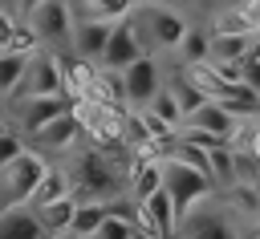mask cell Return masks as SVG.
Here are the masks:
<instances>
[{
    "instance_id": "cell-25",
    "label": "cell",
    "mask_w": 260,
    "mask_h": 239,
    "mask_svg": "<svg viewBox=\"0 0 260 239\" xmlns=\"http://www.w3.org/2000/svg\"><path fill=\"white\" fill-rule=\"evenodd\" d=\"M130 4L134 0H85V8H89L93 20H122L130 12Z\"/></svg>"
},
{
    "instance_id": "cell-34",
    "label": "cell",
    "mask_w": 260,
    "mask_h": 239,
    "mask_svg": "<svg viewBox=\"0 0 260 239\" xmlns=\"http://www.w3.org/2000/svg\"><path fill=\"white\" fill-rule=\"evenodd\" d=\"M0 49H4V45H0Z\"/></svg>"
},
{
    "instance_id": "cell-6",
    "label": "cell",
    "mask_w": 260,
    "mask_h": 239,
    "mask_svg": "<svg viewBox=\"0 0 260 239\" xmlns=\"http://www.w3.org/2000/svg\"><path fill=\"white\" fill-rule=\"evenodd\" d=\"M134 57H142V36H138V20H130V16H122V20H114V28H110V41H106V53H102V69L106 73H122Z\"/></svg>"
},
{
    "instance_id": "cell-13",
    "label": "cell",
    "mask_w": 260,
    "mask_h": 239,
    "mask_svg": "<svg viewBox=\"0 0 260 239\" xmlns=\"http://www.w3.org/2000/svg\"><path fill=\"white\" fill-rule=\"evenodd\" d=\"M179 219H183V231H179L183 239H240L232 231V223L215 211H187Z\"/></svg>"
},
{
    "instance_id": "cell-12",
    "label": "cell",
    "mask_w": 260,
    "mask_h": 239,
    "mask_svg": "<svg viewBox=\"0 0 260 239\" xmlns=\"http://www.w3.org/2000/svg\"><path fill=\"white\" fill-rule=\"evenodd\" d=\"M0 239H49L37 211L28 203H16V207H4L0 211Z\"/></svg>"
},
{
    "instance_id": "cell-5",
    "label": "cell",
    "mask_w": 260,
    "mask_h": 239,
    "mask_svg": "<svg viewBox=\"0 0 260 239\" xmlns=\"http://www.w3.org/2000/svg\"><path fill=\"white\" fill-rule=\"evenodd\" d=\"M73 8L69 0H41L32 12H28V28L37 41H49V45H69V32H73Z\"/></svg>"
},
{
    "instance_id": "cell-20",
    "label": "cell",
    "mask_w": 260,
    "mask_h": 239,
    "mask_svg": "<svg viewBox=\"0 0 260 239\" xmlns=\"http://www.w3.org/2000/svg\"><path fill=\"white\" fill-rule=\"evenodd\" d=\"M248 36H252V32H215L207 61H240V57L248 53Z\"/></svg>"
},
{
    "instance_id": "cell-18",
    "label": "cell",
    "mask_w": 260,
    "mask_h": 239,
    "mask_svg": "<svg viewBox=\"0 0 260 239\" xmlns=\"http://www.w3.org/2000/svg\"><path fill=\"white\" fill-rule=\"evenodd\" d=\"M106 215H110V203L77 198V207H73V219H69V231H65V235H73V239H89Z\"/></svg>"
},
{
    "instance_id": "cell-3",
    "label": "cell",
    "mask_w": 260,
    "mask_h": 239,
    "mask_svg": "<svg viewBox=\"0 0 260 239\" xmlns=\"http://www.w3.org/2000/svg\"><path fill=\"white\" fill-rule=\"evenodd\" d=\"M61 89H69V85H65V69H61V61L49 57V53H28L24 73H20L16 89L8 93V101H20V97H45V93H61Z\"/></svg>"
},
{
    "instance_id": "cell-16",
    "label": "cell",
    "mask_w": 260,
    "mask_h": 239,
    "mask_svg": "<svg viewBox=\"0 0 260 239\" xmlns=\"http://www.w3.org/2000/svg\"><path fill=\"white\" fill-rule=\"evenodd\" d=\"M65 194H73V186H69V170L49 162L45 174H41V182H37L32 194H28V207H41V203H53V198H65Z\"/></svg>"
},
{
    "instance_id": "cell-15",
    "label": "cell",
    "mask_w": 260,
    "mask_h": 239,
    "mask_svg": "<svg viewBox=\"0 0 260 239\" xmlns=\"http://www.w3.org/2000/svg\"><path fill=\"white\" fill-rule=\"evenodd\" d=\"M162 186V162H150V158H130V174H126V198L130 203H142L150 190Z\"/></svg>"
},
{
    "instance_id": "cell-2",
    "label": "cell",
    "mask_w": 260,
    "mask_h": 239,
    "mask_svg": "<svg viewBox=\"0 0 260 239\" xmlns=\"http://www.w3.org/2000/svg\"><path fill=\"white\" fill-rule=\"evenodd\" d=\"M49 158L37 154V150H20L8 166H0V211L4 207H16V203H28L32 186L41 182Z\"/></svg>"
},
{
    "instance_id": "cell-4",
    "label": "cell",
    "mask_w": 260,
    "mask_h": 239,
    "mask_svg": "<svg viewBox=\"0 0 260 239\" xmlns=\"http://www.w3.org/2000/svg\"><path fill=\"white\" fill-rule=\"evenodd\" d=\"M162 190L171 194V203H175V211L179 215H187L207 190H211V178H203L199 170H191L187 162H179V158H167L162 162Z\"/></svg>"
},
{
    "instance_id": "cell-19",
    "label": "cell",
    "mask_w": 260,
    "mask_h": 239,
    "mask_svg": "<svg viewBox=\"0 0 260 239\" xmlns=\"http://www.w3.org/2000/svg\"><path fill=\"white\" fill-rule=\"evenodd\" d=\"M232 182H244V186H260V146H248V150H232Z\"/></svg>"
},
{
    "instance_id": "cell-31",
    "label": "cell",
    "mask_w": 260,
    "mask_h": 239,
    "mask_svg": "<svg viewBox=\"0 0 260 239\" xmlns=\"http://www.w3.org/2000/svg\"><path fill=\"white\" fill-rule=\"evenodd\" d=\"M130 239H154V235H146V231H138V227H134V231H130Z\"/></svg>"
},
{
    "instance_id": "cell-26",
    "label": "cell",
    "mask_w": 260,
    "mask_h": 239,
    "mask_svg": "<svg viewBox=\"0 0 260 239\" xmlns=\"http://www.w3.org/2000/svg\"><path fill=\"white\" fill-rule=\"evenodd\" d=\"M171 93L179 97V105H183V117H187L195 105H203V101H207V97H203V93H199V89H195L187 77H183V81H175V85H171Z\"/></svg>"
},
{
    "instance_id": "cell-11",
    "label": "cell",
    "mask_w": 260,
    "mask_h": 239,
    "mask_svg": "<svg viewBox=\"0 0 260 239\" xmlns=\"http://www.w3.org/2000/svg\"><path fill=\"white\" fill-rule=\"evenodd\" d=\"M187 126H191V130H203V134H211V138H219V142H228V146H232V138L240 134V117L228 113V109L215 105V101L195 105V109L187 113Z\"/></svg>"
},
{
    "instance_id": "cell-9",
    "label": "cell",
    "mask_w": 260,
    "mask_h": 239,
    "mask_svg": "<svg viewBox=\"0 0 260 239\" xmlns=\"http://www.w3.org/2000/svg\"><path fill=\"white\" fill-rule=\"evenodd\" d=\"M110 28H114V20H93V16L77 20V24H73V32H69V49H73V57H77V61H85V65H98V61H102V53H106Z\"/></svg>"
},
{
    "instance_id": "cell-33",
    "label": "cell",
    "mask_w": 260,
    "mask_h": 239,
    "mask_svg": "<svg viewBox=\"0 0 260 239\" xmlns=\"http://www.w3.org/2000/svg\"><path fill=\"white\" fill-rule=\"evenodd\" d=\"M53 239H73V235H53Z\"/></svg>"
},
{
    "instance_id": "cell-29",
    "label": "cell",
    "mask_w": 260,
    "mask_h": 239,
    "mask_svg": "<svg viewBox=\"0 0 260 239\" xmlns=\"http://www.w3.org/2000/svg\"><path fill=\"white\" fill-rule=\"evenodd\" d=\"M219 81H240V61H203Z\"/></svg>"
},
{
    "instance_id": "cell-8",
    "label": "cell",
    "mask_w": 260,
    "mask_h": 239,
    "mask_svg": "<svg viewBox=\"0 0 260 239\" xmlns=\"http://www.w3.org/2000/svg\"><path fill=\"white\" fill-rule=\"evenodd\" d=\"M73 93L69 89H61V93H45V97H20L16 101V130H41L45 122H53L57 113H65V109H73Z\"/></svg>"
},
{
    "instance_id": "cell-32",
    "label": "cell",
    "mask_w": 260,
    "mask_h": 239,
    "mask_svg": "<svg viewBox=\"0 0 260 239\" xmlns=\"http://www.w3.org/2000/svg\"><path fill=\"white\" fill-rule=\"evenodd\" d=\"M4 8H16V4H12V0H0V12H4Z\"/></svg>"
},
{
    "instance_id": "cell-10",
    "label": "cell",
    "mask_w": 260,
    "mask_h": 239,
    "mask_svg": "<svg viewBox=\"0 0 260 239\" xmlns=\"http://www.w3.org/2000/svg\"><path fill=\"white\" fill-rule=\"evenodd\" d=\"M118 77H122V81H118V85H122V97L134 101V105H146V101L154 97V89H158V65H154L146 53L134 57Z\"/></svg>"
},
{
    "instance_id": "cell-1",
    "label": "cell",
    "mask_w": 260,
    "mask_h": 239,
    "mask_svg": "<svg viewBox=\"0 0 260 239\" xmlns=\"http://www.w3.org/2000/svg\"><path fill=\"white\" fill-rule=\"evenodd\" d=\"M126 174H130V150L110 146H89L85 154L73 158L69 166V186L73 198H93V203H114L126 194Z\"/></svg>"
},
{
    "instance_id": "cell-22",
    "label": "cell",
    "mask_w": 260,
    "mask_h": 239,
    "mask_svg": "<svg viewBox=\"0 0 260 239\" xmlns=\"http://www.w3.org/2000/svg\"><path fill=\"white\" fill-rule=\"evenodd\" d=\"M24 61L28 53H16V49H0V97H8L24 73Z\"/></svg>"
},
{
    "instance_id": "cell-27",
    "label": "cell",
    "mask_w": 260,
    "mask_h": 239,
    "mask_svg": "<svg viewBox=\"0 0 260 239\" xmlns=\"http://www.w3.org/2000/svg\"><path fill=\"white\" fill-rule=\"evenodd\" d=\"M20 150H24V138H20L16 130H4V126H0V166H8Z\"/></svg>"
},
{
    "instance_id": "cell-30",
    "label": "cell",
    "mask_w": 260,
    "mask_h": 239,
    "mask_svg": "<svg viewBox=\"0 0 260 239\" xmlns=\"http://www.w3.org/2000/svg\"><path fill=\"white\" fill-rule=\"evenodd\" d=\"M12 4H16V12H24V16H28V12H32L41 0H12Z\"/></svg>"
},
{
    "instance_id": "cell-14",
    "label": "cell",
    "mask_w": 260,
    "mask_h": 239,
    "mask_svg": "<svg viewBox=\"0 0 260 239\" xmlns=\"http://www.w3.org/2000/svg\"><path fill=\"white\" fill-rule=\"evenodd\" d=\"M142 20H146V32H150V41L158 49H175L183 41V32H187V20L175 8H150Z\"/></svg>"
},
{
    "instance_id": "cell-17",
    "label": "cell",
    "mask_w": 260,
    "mask_h": 239,
    "mask_svg": "<svg viewBox=\"0 0 260 239\" xmlns=\"http://www.w3.org/2000/svg\"><path fill=\"white\" fill-rule=\"evenodd\" d=\"M73 207H77V198H73V194H65V198H53V203H41V207H32V211H37V219H41V227H45V235L53 239V235H65V231H69V219H73Z\"/></svg>"
},
{
    "instance_id": "cell-24",
    "label": "cell",
    "mask_w": 260,
    "mask_h": 239,
    "mask_svg": "<svg viewBox=\"0 0 260 239\" xmlns=\"http://www.w3.org/2000/svg\"><path fill=\"white\" fill-rule=\"evenodd\" d=\"M207 158H211V182H228L232 186V146L228 142L223 146H211Z\"/></svg>"
},
{
    "instance_id": "cell-23",
    "label": "cell",
    "mask_w": 260,
    "mask_h": 239,
    "mask_svg": "<svg viewBox=\"0 0 260 239\" xmlns=\"http://www.w3.org/2000/svg\"><path fill=\"white\" fill-rule=\"evenodd\" d=\"M146 109H150L158 122H167V126L183 122V105H179V97H175L171 89H154V97L146 101Z\"/></svg>"
},
{
    "instance_id": "cell-21",
    "label": "cell",
    "mask_w": 260,
    "mask_h": 239,
    "mask_svg": "<svg viewBox=\"0 0 260 239\" xmlns=\"http://www.w3.org/2000/svg\"><path fill=\"white\" fill-rule=\"evenodd\" d=\"M175 49H179L183 65H203V61H207V53H211V36H207V32H199V28H187V32H183V41H179Z\"/></svg>"
},
{
    "instance_id": "cell-7",
    "label": "cell",
    "mask_w": 260,
    "mask_h": 239,
    "mask_svg": "<svg viewBox=\"0 0 260 239\" xmlns=\"http://www.w3.org/2000/svg\"><path fill=\"white\" fill-rule=\"evenodd\" d=\"M81 113L77 109H65V113H57L53 122H45L41 130H32L28 138L37 142V154H65V150H73V142L81 138Z\"/></svg>"
},
{
    "instance_id": "cell-28",
    "label": "cell",
    "mask_w": 260,
    "mask_h": 239,
    "mask_svg": "<svg viewBox=\"0 0 260 239\" xmlns=\"http://www.w3.org/2000/svg\"><path fill=\"white\" fill-rule=\"evenodd\" d=\"M232 198H236L244 211H260V186H244V182H232Z\"/></svg>"
}]
</instances>
